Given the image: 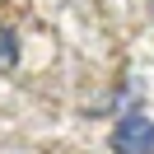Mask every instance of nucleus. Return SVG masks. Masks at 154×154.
I'll use <instances>...</instances> for the list:
<instances>
[{
	"instance_id": "f257e3e1",
	"label": "nucleus",
	"mask_w": 154,
	"mask_h": 154,
	"mask_svg": "<svg viewBox=\"0 0 154 154\" xmlns=\"http://www.w3.org/2000/svg\"><path fill=\"white\" fill-rule=\"evenodd\" d=\"M107 149L112 154H154V117H145V112L117 117L112 135H107Z\"/></svg>"
},
{
	"instance_id": "f03ea898",
	"label": "nucleus",
	"mask_w": 154,
	"mask_h": 154,
	"mask_svg": "<svg viewBox=\"0 0 154 154\" xmlns=\"http://www.w3.org/2000/svg\"><path fill=\"white\" fill-rule=\"evenodd\" d=\"M14 61H19V38H14V28L0 23V70H14Z\"/></svg>"
}]
</instances>
